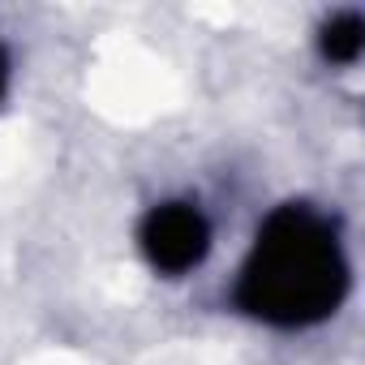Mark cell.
Returning <instances> with one entry per match:
<instances>
[{
	"instance_id": "6da1fadb",
	"label": "cell",
	"mask_w": 365,
	"mask_h": 365,
	"mask_svg": "<svg viewBox=\"0 0 365 365\" xmlns=\"http://www.w3.org/2000/svg\"><path fill=\"white\" fill-rule=\"evenodd\" d=\"M344 288L348 262L331 224L305 207H284L262 224L241 271L237 301L262 322L305 327L335 314Z\"/></svg>"
},
{
	"instance_id": "7a4b0ae2",
	"label": "cell",
	"mask_w": 365,
	"mask_h": 365,
	"mask_svg": "<svg viewBox=\"0 0 365 365\" xmlns=\"http://www.w3.org/2000/svg\"><path fill=\"white\" fill-rule=\"evenodd\" d=\"M142 254L163 275L194 271L211 250V224L194 202H163L142 220Z\"/></svg>"
},
{
	"instance_id": "3957f363",
	"label": "cell",
	"mask_w": 365,
	"mask_h": 365,
	"mask_svg": "<svg viewBox=\"0 0 365 365\" xmlns=\"http://www.w3.org/2000/svg\"><path fill=\"white\" fill-rule=\"evenodd\" d=\"M361 48H365V22H361L356 14L331 18V26H327V35H322V52H327L331 61L348 65V61L361 56Z\"/></svg>"
},
{
	"instance_id": "277c9868",
	"label": "cell",
	"mask_w": 365,
	"mask_h": 365,
	"mask_svg": "<svg viewBox=\"0 0 365 365\" xmlns=\"http://www.w3.org/2000/svg\"><path fill=\"white\" fill-rule=\"evenodd\" d=\"M0 86H5V56H0Z\"/></svg>"
}]
</instances>
